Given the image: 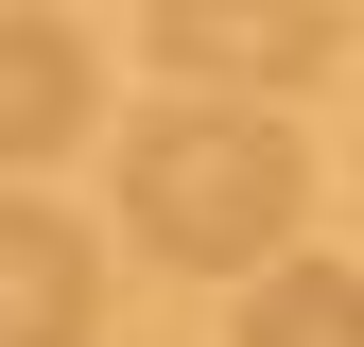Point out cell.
<instances>
[{
  "label": "cell",
  "instance_id": "1",
  "mask_svg": "<svg viewBox=\"0 0 364 347\" xmlns=\"http://www.w3.org/2000/svg\"><path fill=\"white\" fill-rule=\"evenodd\" d=\"M312 208V156L278 105H156L139 139H122V226H139L156 260H191V278H225V260H278Z\"/></svg>",
  "mask_w": 364,
  "mask_h": 347
},
{
  "label": "cell",
  "instance_id": "2",
  "mask_svg": "<svg viewBox=\"0 0 364 347\" xmlns=\"http://www.w3.org/2000/svg\"><path fill=\"white\" fill-rule=\"evenodd\" d=\"M347 35L330 0H156V70H191V105H243V87H312Z\"/></svg>",
  "mask_w": 364,
  "mask_h": 347
},
{
  "label": "cell",
  "instance_id": "3",
  "mask_svg": "<svg viewBox=\"0 0 364 347\" xmlns=\"http://www.w3.org/2000/svg\"><path fill=\"white\" fill-rule=\"evenodd\" d=\"M87 313H105L87 226L35 208V191H0V347H87Z\"/></svg>",
  "mask_w": 364,
  "mask_h": 347
},
{
  "label": "cell",
  "instance_id": "4",
  "mask_svg": "<svg viewBox=\"0 0 364 347\" xmlns=\"http://www.w3.org/2000/svg\"><path fill=\"white\" fill-rule=\"evenodd\" d=\"M87 139V35L70 18H0V174Z\"/></svg>",
  "mask_w": 364,
  "mask_h": 347
},
{
  "label": "cell",
  "instance_id": "5",
  "mask_svg": "<svg viewBox=\"0 0 364 347\" xmlns=\"http://www.w3.org/2000/svg\"><path fill=\"white\" fill-rule=\"evenodd\" d=\"M243 347H364V278L347 260H278L243 295Z\"/></svg>",
  "mask_w": 364,
  "mask_h": 347
}]
</instances>
